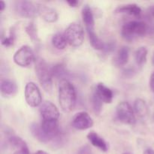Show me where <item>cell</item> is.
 Listing matches in <instances>:
<instances>
[{
	"mask_svg": "<svg viewBox=\"0 0 154 154\" xmlns=\"http://www.w3.org/2000/svg\"><path fill=\"white\" fill-rule=\"evenodd\" d=\"M77 93L75 87L69 80L60 81L59 85V102L64 112H71L76 104Z\"/></svg>",
	"mask_w": 154,
	"mask_h": 154,
	"instance_id": "1",
	"label": "cell"
},
{
	"mask_svg": "<svg viewBox=\"0 0 154 154\" xmlns=\"http://www.w3.org/2000/svg\"><path fill=\"white\" fill-rule=\"evenodd\" d=\"M35 72L39 83L47 92H51L53 87V74L51 68L45 60L38 58L35 60Z\"/></svg>",
	"mask_w": 154,
	"mask_h": 154,
	"instance_id": "2",
	"label": "cell"
},
{
	"mask_svg": "<svg viewBox=\"0 0 154 154\" xmlns=\"http://www.w3.org/2000/svg\"><path fill=\"white\" fill-rule=\"evenodd\" d=\"M147 32V24L142 21H129L123 26L121 35L123 38L132 42L139 37L145 35Z\"/></svg>",
	"mask_w": 154,
	"mask_h": 154,
	"instance_id": "3",
	"label": "cell"
},
{
	"mask_svg": "<svg viewBox=\"0 0 154 154\" xmlns=\"http://www.w3.org/2000/svg\"><path fill=\"white\" fill-rule=\"evenodd\" d=\"M64 35L68 43L75 48L80 47L84 42V29L83 27L77 23H72L66 28Z\"/></svg>",
	"mask_w": 154,
	"mask_h": 154,
	"instance_id": "4",
	"label": "cell"
},
{
	"mask_svg": "<svg viewBox=\"0 0 154 154\" xmlns=\"http://www.w3.org/2000/svg\"><path fill=\"white\" fill-rule=\"evenodd\" d=\"M117 117L121 123L127 125H134L136 121L133 109L127 102H121L117 105Z\"/></svg>",
	"mask_w": 154,
	"mask_h": 154,
	"instance_id": "5",
	"label": "cell"
},
{
	"mask_svg": "<svg viewBox=\"0 0 154 154\" xmlns=\"http://www.w3.org/2000/svg\"><path fill=\"white\" fill-rule=\"evenodd\" d=\"M35 60V54L29 46L24 45L16 51L14 55V62L21 67L30 66Z\"/></svg>",
	"mask_w": 154,
	"mask_h": 154,
	"instance_id": "6",
	"label": "cell"
},
{
	"mask_svg": "<svg viewBox=\"0 0 154 154\" xmlns=\"http://www.w3.org/2000/svg\"><path fill=\"white\" fill-rule=\"evenodd\" d=\"M25 99L29 106L32 108L39 106L42 104V94L38 87L33 82L27 83L25 87Z\"/></svg>",
	"mask_w": 154,
	"mask_h": 154,
	"instance_id": "7",
	"label": "cell"
},
{
	"mask_svg": "<svg viewBox=\"0 0 154 154\" xmlns=\"http://www.w3.org/2000/svg\"><path fill=\"white\" fill-rule=\"evenodd\" d=\"M14 10L18 15L26 18H32L38 14L37 6L32 2L26 0L15 2Z\"/></svg>",
	"mask_w": 154,
	"mask_h": 154,
	"instance_id": "8",
	"label": "cell"
},
{
	"mask_svg": "<svg viewBox=\"0 0 154 154\" xmlns=\"http://www.w3.org/2000/svg\"><path fill=\"white\" fill-rule=\"evenodd\" d=\"M72 124L78 130H86L93 126V120L85 111H81L75 114L72 120Z\"/></svg>",
	"mask_w": 154,
	"mask_h": 154,
	"instance_id": "9",
	"label": "cell"
},
{
	"mask_svg": "<svg viewBox=\"0 0 154 154\" xmlns=\"http://www.w3.org/2000/svg\"><path fill=\"white\" fill-rule=\"evenodd\" d=\"M40 114L42 120L45 121L58 120L60 117V112L58 108L54 104L49 101L43 102L40 107Z\"/></svg>",
	"mask_w": 154,
	"mask_h": 154,
	"instance_id": "10",
	"label": "cell"
},
{
	"mask_svg": "<svg viewBox=\"0 0 154 154\" xmlns=\"http://www.w3.org/2000/svg\"><path fill=\"white\" fill-rule=\"evenodd\" d=\"M38 14L39 16L48 23H54L58 19V14L54 8L43 5H38Z\"/></svg>",
	"mask_w": 154,
	"mask_h": 154,
	"instance_id": "11",
	"label": "cell"
},
{
	"mask_svg": "<svg viewBox=\"0 0 154 154\" xmlns=\"http://www.w3.org/2000/svg\"><path fill=\"white\" fill-rule=\"evenodd\" d=\"M8 141L12 147L16 148V151L14 154H29V150L26 143L20 137L11 135L9 137Z\"/></svg>",
	"mask_w": 154,
	"mask_h": 154,
	"instance_id": "12",
	"label": "cell"
},
{
	"mask_svg": "<svg viewBox=\"0 0 154 154\" xmlns=\"http://www.w3.org/2000/svg\"><path fill=\"white\" fill-rule=\"evenodd\" d=\"M95 91L103 102L107 104L112 102L113 98H114L112 90L108 88V87H106L104 84H102V83L98 84L96 85Z\"/></svg>",
	"mask_w": 154,
	"mask_h": 154,
	"instance_id": "13",
	"label": "cell"
},
{
	"mask_svg": "<svg viewBox=\"0 0 154 154\" xmlns=\"http://www.w3.org/2000/svg\"><path fill=\"white\" fill-rule=\"evenodd\" d=\"M0 90L3 96L6 97L14 96L17 92V86L13 81L9 79H2L0 82Z\"/></svg>",
	"mask_w": 154,
	"mask_h": 154,
	"instance_id": "14",
	"label": "cell"
},
{
	"mask_svg": "<svg viewBox=\"0 0 154 154\" xmlns=\"http://www.w3.org/2000/svg\"><path fill=\"white\" fill-rule=\"evenodd\" d=\"M87 139L89 140V141L91 143L93 146L97 147L98 149L103 152H107L108 150V144L99 134L92 131L87 134Z\"/></svg>",
	"mask_w": 154,
	"mask_h": 154,
	"instance_id": "15",
	"label": "cell"
},
{
	"mask_svg": "<svg viewBox=\"0 0 154 154\" xmlns=\"http://www.w3.org/2000/svg\"><path fill=\"white\" fill-rule=\"evenodd\" d=\"M30 132L35 139L42 143H48L52 141L51 137L48 136L42 129L41 125L33 123L30 125Z\"/></svg>",
	"mask_w": 154,
	"mask_h": 154,
	"instance_id": "16",
	"label": "cell"
},
{
	"mask_svg": "<svg viewBox=\"0 0 154 154\" xmlns=\"http://www.w3.org/2000/svg\"><path fill=\"white\" fill-rule=\"evenodd\" d=\"M129 57V48L128 47L123 46L119 49L117 54L114 58V64L117 67L124 66L128 63Z\"/></svg>",
	"mask_w": 154,
	"mask_h": 154,
	"instance_id": "17",
	"label": "cell"
},
{
	"mask_svg": "<svg viewBox=\"0 0 154 154\" xmlns=\"http://www.w3.org/2000/svg\"><path fill=\"white\" fill-rule=\"evenodd\" d=\"M82 18L87 30H94L95 20L91 8L86 5L82 8Z\"/></svg>",
	"mask_w": 154,
	"mask_h": 154,
	"instance_id": "18",
	"label": "cell"
},
{
	"mask_svg": "<svg viewBox=\"0 0 154 154\" xmlns=\"http://www.w3.org/2000/svg\"><path fill=\"white\" fill-rule=\"evenodd\" d=\"M116 13L126 14L132 16H139L141 13V8L136 4H127L119 5L115 9Z\"/></svg>",
	"mask_w": 154,
	"mask_h": 154,
	"instance_id": "19",
	"label": "cell"
},
{
	"mask_svg": "<svg viewBox=\"0 0 154 154\" xmlns=\"http://www.w3.org/2000/svg\"><path fill=\"white\" fill-rule=\"evenodd\" d=\"M52 70L53 77H55L56 78L58 79L63 80H68L72 77L70 72L67 70L65 65L62 64V63H59V64L55 65L51 68Z\"/></svg>",
	"mask_w": 154,
	"mask_h": 154,
	"instance_id": "20",
	"label": "cell"
},
{
	"mask_svg": "<svg viewBox=\"0 0 154 154\" xmlns=\"http://www.w3.org/2000/svg\"><path fill=\"white\" fill-rule=\"evenodd\" d=\"M87 32L88 34L89 41H90V43L92 47L96 50L103 51L105 44L98 37L94 30H87Z\"/></svg>",
	"mask_w": 154,
	"mask_h": 154,
	"instance_id": "21",
	"label": "cell"
},
{
	"mask_svg": "<svg viewBox=\"0 0 154 154\" xmlns=\"http://www.w3.org/2000/svg\"><path fill=\"white\" fill-rule=\"evenodd\" d=\"M134 109L140 117H146L148 114V107L145 101L141 99H137L134 102Z\"/></svg>",
	"mask_w": 154,
	"mask_h": 154,
	"instance_id": "22",
	"label": "cell"
},
{
	"mask_svg": "<svg viewBox=\"0 0 154 154\" xmlns=\"http://www.w3.org/2000/svg\"><path fill=\"white\" fill-rule=\"evenodd\" d=\"M147 53L148 51L145 47H140L135 51V60L138 66H142L143 65L145 64V63L147 62Z\"/></svg>",
	"mask_w": 154,
	"mask_h": 154,
	"instance_id": "23",
	"label": "cell"
},
{
	"mask_svg": "<svg viewBox=\"0 0 154 154\" xmlns=\"http://www.w3.org/2000/svg\"><path fill=\"white\" fill-rule=\"evenodd\" d=\"M67 41H66V37L64 34L58 32L56 33L52 38V44L57 49L63 50L66 48V45H67Z\"/></svg>",
	"mask_w": 154,
	"mask_h": 154,
	"instance_id": "24",
	"label": "cell"
},
{
	"mask_svg": "<svg viewBox=\"0 0 154 154\" xmlns=\"http://www.w3.org/2000/svg\"><path fill=\"white\" fill-rule=\"evenodd\" d=\"M102 103L103 102L101 100V99L94 90L92 95V105H93V111L96 114H99L102 111Z\"/></svg>",
	"mask_w": 154,
	"mask_h": 154,
	"instance_id": "25",
	"label": "cell"
},
{
	"mask_svg": "<svg viewBox=\"0 0 154 154\" xmlns=\"http://www.w3.org/2000/svg\"><path fill=\"white\" fill-rule=\"evenodd\" d=\"M26 32L29 36L32 41L35 42H38L39 41L38 35V31L37 28L35 26L34 23L31 22L26 26Z\"/></svg>",
	"mask_w": 154,
	"mask_h": 154,
	"instance_id": "26",
	"label": "cell"
},
{
	"mask_svg": "<svg viewBox=\"0 0 154 154\" xmlns=\"http://www.w3.org/2000/svg\"><path fill=\"white\" fill-rule=\"evenodd\" d=\"M15 40V30L14 28H11L8 37H5L2 38V45L5 47H11L14 45Z\"/></svg>",
	"mask_w": 154,
	"mask_h": 154,
	"instance_id": "27",
	"label": "cell"
},
{
	"mask_svg": "<svg viewBox=\"0 0 154 154\" xmlns=\"http://www.w3.org/2000/svg\"><path fill=\"white\" fill-rule=\"evenodd\" d=\"M115 48H116L115 42H108V44H105L103 51L105 54H111V53L114 52V51L115 50Z\"/></svg>",
	"mask_w": 154,
	"mask_h": 154,
	"instance_id": "28",
	"label": "cell"
},
{
	"mask_svg": "<svg viewBox=\"0 0 154 154\" xmlns=\"http://www.w3.org/2000/svg\"><path fill=\"white\" fill-rule=\"evenodd\" d=\"M76 154H93L90 147L87 145L82 146L77 151Z\"/></svg>",
	"mask_w": 154,
	"mask_h": 154,
	"instance_id": "29",
	"label": "cell"
},
{
	"mask_svg": "<svg viewBox=\"0 0 154 154\" xmlns=\"http://www.w3.org/2000/svg\"><path fill=\"white\" fill-rule=\"evenodd\" d=\"M123 73V75H124L126 78H129V77H132L135 75V71L133 68H128V69H124Z\"/></svg>",
	"mask_w": 154,
	"mask_h": 154,
	"instance_id": "30",
	"label": "cell"
},
{
	"mask_svg": "<svg viewBox=\"0 0 154 154\" xmlns=\"http://www.w3.org/2000/svg\"><path fill=\"white\" fill-rule=\"evenodd\" d=\"M150 87L151 88L152 91L154 93V72H153V74L150 76Z\"/></svg>",
	"mask_w": 154,
	"mask_h": 154,
	"instance_id": "31",
	"label": "cell"
},
{
	"mask_svg": "<svg viewBox=\"0 0 154 154\" xmlns=\"http://www.w3.org/2000/svg\"><path fill=\"white\" fill-rule=\"evenodd\" d=\"M67 3L69 5V6H70V7L75 8L78 5V3H79V2L76 1V0H70V1H67Z\"/></svg>",
	"mask_w": 154,
	"mask_h": 154,
	"instance_id": "32",
	"label": "cell"
},
{
	"mask_svg": "<svg viewBox=\"0 0 154 154\" xmlns=\"http://www.w3.org/2000/svg\"><path fill=\"white\" fill-rule=\"evenodd\" d=\"M148 12H149V14H150V16H151L152 17L154 18V5H151L150 8H149Z\"/></svg>",
	"mask_w": 154,
	"mask_h": 154,
	"instance_id": "33",
	"label": "cell"
},
{
	"mask_svg": "<svg viewBox=\"0 0 154 154\" xmlns=\"http://www.w3.org/2000/svg\"><path fill=\"white\" fill-rule=\"evenodd\" d=\"M5 6L6 4L4 1H0V11H3L5 10Z\"/></svg>",
	"mask_w": 154,
	"mask_h": 154,
	"instance_id": "34",
	"label": "cell"
},
{
	"mask_svg": "<svg viewBox=\"0 0 154 154\" xmlns=\"http://www.w3.org/2000/svg\"><path fill=\"white\" fill-rule=\"evenodd\" d=\"M143 154H154V150L151 148H147L144 150Z\"/></svg>",
	"mask_w": 154,
	"mask_h": 154,
	"instance_id": "35",
	"label": "cell"
},
{
	"mask_svg": "<svg viewBox=\"0 0 154 154\" xmlns=\"http://www.w3.org/2000/svg\"><path fill=\"white\" fill-rule=\"evenodd\" d=\"M35 154H48L47 152L44 151V150H38Z\"/></svg>",
	"mask_w": 154,
	"mask_h": 154,
	"instance_id": "36",
	"label": "cell"
},
{
	"mask_svg": "<svg viewBox=\"0 0 154 154\" xmlns=\"http://www.w3.org/2000/svg\"><path fill=\"white\" fill-rule=\"evenodd\" d=\"M152 63H153V65H154V54L153 55V57H152Z\"/></svg>",
	"mask_w": 154,
	"mask_h": 154,
	"instance_id": "37",
	"label": "cell"
},
{
	"mask_svg": "<svg viewBox=\"0 0 154 154\" xmlns=\"http://www.w3.org/2000/svg\"><path fill=\"white\" fill-rule=\"evenodd\" d=\"M123 154H132V153H129V152H126V153H123Z\"/></svg>",
	"mask_w": 154,
	"mask_h": 154,
	"instance_id": "38",
	"label": "cell"
},
{
	"mask_svg": "<svg viewBox=\"0 0 154 154\" xmlns=\"http://www.w3.org/2000/svg\"><path fill=\"white\" fill-rule=\"evenodd\" d=\"M153 121H154V114H153Z\"/></svg>",
	"mask_w": 154,
	"mask_h": 154,
	"instance_id": "39",
	"label": "cell"
}]
</instances>
